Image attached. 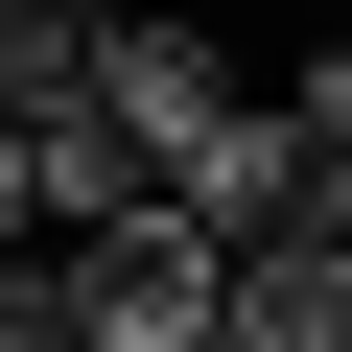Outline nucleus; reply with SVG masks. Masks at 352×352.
Instances as JSON below:
<instances>
[{
	"mask_svg": "<svg viewBox=\"0 0 352 352\" xmlns=\"http://www.w3.org/2000/svg\"><path fill=\"white\" fill-rule=\"evenodd\" d=\"M305 118H352V0H329V24H305Z\"/></svg>",
	"mask_w": 352,
	"mask_h": 352,
	"instance_id": "nucleus-5",
	"label": "nucleus"
},
{
	"mask_svg": "<svg viewBox=\"0 0 352 352\" xmlns=\"http://www.w3.org/2000/svg\"><path fill=\"white\" fill-rule=\"evenodd\" d=\"M47 235V118H0V258Z\"/></svg>",
	"mask_w": 352,
	"mask_h": 352,
	"instance_id": "nucleus-4",
	"label": "nucleus"
},
{
	"mask_svg": "<svg viewBox=\"0 0 352 352\" xmlns=\"http://www.w3.org/2000/svg\"><path fill=\"white\" fill-rule=\"evenodd\" d=\"M212 235H352V118H235V164H212V188H188Z\"/></svg>",
	"mask_w": 352,
	"mask_h": 352,
	"instance_id": "nucleus-2",
	"label": "nucleus"
},
{
	"mask_svg": "<svg viewBox=\"0 0 352 352\" xmlns=\"http://www.w3.org/2000/svg\"><path fill=\"white\" fill-rule=\"evenodd\" d=\"M0 352H94V282L71 258H0Z\"/></svg>",
	"mask_w": 352,
	"mask_h": 352,
	"instance_id": "nucleus-3",
	"label": "nucleus"
},
{
	"mask_svg": "<svg viewBox=\"0 0 352 352\" xmlns=\"http://www.w3.org/2000/svg\"><path fill=\"white\" fill-rule=\"evenodd\" d=\"M94 94H118V141L164 164V188H212V164H235V118H258V71H235L212 24H118V47H94Z\"/></svg>",
	"mask_w": 352,
	"mask_h": 352,
	"instance_id": "nucleus-1",
	"label": "nucleus"
}]
</instances>
